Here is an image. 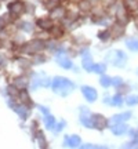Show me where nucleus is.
Returning a JSON list of instances; mask_svg holds the SVG:
<instances>
[{
  "label": "nucleus",
  "mask_w": 138,
  "mask_h": 149,
  "mask_svg": "<svg viewBox=\"0 0 138 149\" xmlns=\"http://www.w3.org/2000/svg\"><path fill=\"white\" fill-rule=\"evenodd\" d=\"M75 88L73 83L65 77H55L53 80V90L55 94L61 97H66L69 93H72Z\"/></svg>",
  "instance_id": "f257e3e1"
},
{
  "label": "nucleus",
  "mask_w": 138,
  "mask_h": 149,
  "mask_svg": "<svg viewBox=\"0 0 138 149\" xmlns=\"http://www.w3.org/2000/svg\"><path fill=\"white\" fill-rule=\"evenodd\" d=\"M106 59L111 61L115 66L123 68L124 64H126V61H127V57H126V54L123 53V51H120V50H115V51H111V53L106 55Z\"/></svg>",
  "instance_id": "f03ea898"
},
{
  "label": "nucleus",
  "mask_w": 138,
  "mask_h": 149,
  "mask_svg": "<svg viewBox=\"0 0 138 149\" xmlns=\"http://www.w3.org/2000/svg\"><path fill=\"white\" fill-rule=\"evenodd\" d=\"M43 48H44V43L42 40H32V42H29L25 46L24 51L26 54H35V53H39Z\"/></svg>",
  "instance_id": "7ed1b4c3"
},
{
  "label": "nucleus",
  "mask_w": 138,
  "mask_h": 149,
  "mask_svg": "<svg viewBox=\"0 0 138 149\" xmlns=\"http://www.w3.org/2000/svg\"><path fill=\"white\" fill-rule=\"evenodd\" d=\"M91 123H93V127L97 130H102L106 126V119L102 115H91Z\"/></svg>",
  "instance_id": "20e7f679"
},
{
  "label": "nucleus",
  "mask_w": 138,
  "mask_h": 149,
  "mask_svg": "<svg viewBox=\"0 0 138 149\" xmlns=\"http://www.w3.org/2000/svg\"><path fill=\"white\" fill-rule=\"evenodd\" d=\"M82 93H83L84 98L89 102H94L97 100V97H98L95 88H93V87H90V86H84V87H82Z\"/></svg>",
  "instance_id": "39448f33"
},
{
  "label": "nucleus",
  "mask_w": 138,
  "mask_h": 149,
  "mask_svg": "<svg viewBox=\"0 0 138 149\" xmlns=\"http://www.w3.org/2000/svg\"><path fill=\"white\" fill-rule=\"evenodd\" d=\"M8 8H10V13L13 15L18 17L24 13V8H25V7H24V4H22L21 1H15V3H11V4L8 6Z\"/></svg>",
  "instance_id": "423d86ee"
},
{
  "label": "nucleus",
  "mask_w": 138,
  "mask_h": 149,
  "mask_svg": "<svg viewBox=\"0 0 138 149\" xmlns=\"http://www.w3.org/2000/svg\"><path fill=\"white\" fill-rule=\"evenodd\" d=\"M82 139H80L79 135H66L65 137V146H79Z\"/></svg>",
  "instance_id": "0eeeda50"
},
{
  "label": "nucleus",
  "mask_w": 138,
  "mask_h": 149,
  "mask_svg": "<svg viewBox=\"0 0 138 149\" xmlns=\"http://www.w3.org/2000/svg\"><path fill=\"white\" fill-rule=\"evenodd\" d=\"M131 117V112H124V113H119L111 119V124H117V123H122L124 120H128Z\"/></svg>",
  "instance_id": "6e6552de"
},
{
  "label": "nucleus",
  "mask_w": 138,
  "mask_h": 149,
  "mask_svg": "<svg viewBox=\"0 0 138 149\" xmlns=\"http://www.w3.org/2000/svg\"><path fill=\"white\" fill-rule=\"evenodd\" d=\"M93 59H91V57L89 55V53L87 51H84L83 53V68H84L86 70H89V72H91V68H93Z\"/></svg>",
  "instance_id": "1a4fd4ad"
},
{
  "label": "nucleus",
  "mask_w": 138,
  "mask_h": 149,
  "mask_svg": "<svg viewBox=\"0 0 138 149\" xmlns=\"http://www.w3.org/2000/svg\"><path fill=\"white\" fill-rule=\"evenodd\" d=\"M57 62H58L62 68H65V69L72 68V61H70V59H68L65 55H57Z\"/></svg>",
  "instance_id": "9d476101"
},
{
  "label": "nucleus",
  "mask_w": 138,
  "mask_h": 149,
  "mask_svg": "<svg viewBox=\"0 0 138 149\" xmlns=\"http://www.w3.org/2000/svg\"><path fill=\"white\" fill-rule=\"evenodd\" d=\"M13 109H14V111L20 115V117H21V119H26V117L29 116V113H31V112H29V109H28L26 107H24V105H20V107H13Z\"/></svg>",
  "instance_id": "9b49d317"
},
{
  "label": "nucleus",
  "mask_w": 138,
  "mask_h": 149,
  "mask_svg": "<svg viewBox=\"0 0 138 149\" xmlns=\"http://www.w3.org/2000/svg\"><path fill=\"white\" fill-rule=\"evenodd\" d=\"M116 19L119 24H122V25H124V24H127V14H126V10L124 8H119L116 13Z\"/></svg>",
  "instance_id": "f8f14e48"
},
{
  "label": "nucleus",
  "mask_w": 138,
  "mask_h": 149,
  "mask_svg": "<svg viewBox=\"0 0 138 149\" xmlns=\"http://www.w3.org/2000/svg\"><path fill=\"white\" fill-rule=\"evenodd\" d=\"M127 131V127L124 126V124H113L112 126V133L113 134H116V135H122V134H124Z\"/></svg>",
  "instance_id": "ddd939ff"
},
{
  "label": "nucleus",
  "mask_w": 138,
  "mask_h": 149,
  "mask_svg": "<svg viewBox=\"0 0 138 149\" xmlns=\"http://www.w3.org/2000/svg\"><path fill=\"white\" fill-rule=\"evenodd\" d=\"M126 46H127L131 51H138V39L135 37H128L126 40Z\"/></svg>",
  "instance_id": "4468645a"
},
{
  "label": "nucleus",
  "mask_w": 138,
  "mask_h": 149,
  "mask_svg": "<svg viewBox=\"0 0 138 149\" xmlns=\"http://www.w3.org/2000/svg\"><path fill=\"white\" fill-rule=\"evenodd\" d=\"M124 7L127 10H138V0H124Z\"/></svg>",
  "instance_id": "2eb2a0df"
},
{
  "label": "nucleus",
  "mask_w": 138,
  "mask_h": 149,
  "mask_svg": "<svg viewBox=\"0 0 138 149\" xmlns=\"http://www.w3.org/2000/svg\"><path fill=\"white\" fill-rule=\"evenodd\" d=\"M65 15V10L62 7H55L51 11V18H62Z\"/></svg>",
  "instance_id": "dca6fc26"
},
{
  "label": "nucleus",
  "mask_w": 138,
  "mask_h": 149,
  "mask_svg": "<svg viewBox=\"0 0 138 149\" xmlns=\"http://www.w3.org/2000/svg\"><path fill=\"white\" fill-rule=\"evenodd\" d=\"M37 25L42 28V29H51L53 28V22H51V19H39L37 21Z\"/></svg>",
  "instance_id": "f3484780"
},
{
  "label": "nucleus",
  "mask_w": 138,
  "mask_h": 149,
  "mask_svg": "<svg viewBox=\"0 0 138 149\" xmlns=\"http://www.w3.org/2000/svg\"><path fill=\"white\" fill-rule=\"evenodd\" d=\"M106 69V66L105 64H95V65H93V68H91V72H95V73H104Z\"/></svg>",
  "instance_id": "a211bd4d"
},
{
  "label": "nucleus",
  "mask_w": 138,
  "mask_h": 149,
  "mask_svg": "<svg viewBox=\"0 0 138 149\" xmlns=\"http://www.w3.org/2000/svg\"><path fill=\"white\" fill-rule=\"evenodd\" d=\"M44 123H46V126H47V128H53L54 124H55V119H54L51 115H46V117H44Z\"/></svg>",
  "instance_id": "6ab92c4d"
},
{
  "label": "nucleus",
  "mask_w": 138,
  "mask_h": 149,
  "mask_svg": "<svg viewBox=\"0 0 138 149\" xmlns=\"http://www.w3.org/2000/svg\"><path fill=\"white\" fill-rule=\"evenodd\" d=\"M122 35H123V25L117 22L116 25L113 26V36H115V37H119V36H122Z\"/></svg>",
  "instance_id": "aec40b11"
},
{
  "label": "nucleus",
  "mask_w": 138,
  "mask_h": 149,
  "mask_svg": "<svg viewBox=\"0 0 138 149\" xmlns=\"http://www.w3.org/2000/svg\"><path fill=\"white\" fill-rule=\"evenodd\" d=\"M36 141L39 142V146H40V148H46V146H47V144L44 142V141H46V139H44V135H43V134L40 133V131L37 133V138H36Z\"/></svg>",
  "instance_id": "412c9836"
},
{
  "label": "nucleus",
  "mask_w": 138,
  "mask_h": 149,
  "mask_svg": "<svg viewBox=\"0 0 138 149\" xmlns=\"http://www.w3.org/2000/svg\"><path fill=\"white\" fill-rule=\"evenodd\" d=\"M100 83L102 84V87H109L112 84V79L108 77V76H102L101 79H100Z\"/></svg>",
  "instance_id": "4be33fe9"
},
{
  "label": "nucleus",
  "mask_w": 138,
  "mask_h": 149,
  "mask_svg": "<svg viewBox=\"0 0 138 149\" xmlns=\"http://www.w3.org/2000/svg\"><path fill=\"white\" fill-rule=\"evenodd\" d=\"M126 104L130 105V107H133V105H137L138 104V97L137 95H130L127 97V100H126Z\"/></svg>",
  "instance_id": "5701e85b"
},
{
  "label": "nucleus",
  "mask_w": 138,
  "mask_h": 149,
  "mask_svg": "<svg viewBox=\"0 0 138 149\" xmlns=\"http://www.w3.org/2000/svg\"><path fill=\"white\" fill-rule=\"evenodd\" d=\"M58 3H59V0H47L46 1V7L50 8V10H53L55 7H58Z\"/></svg>",
  "instance_id": "b1692460"
},
{
  "label": "nucleus",
  "mask_w": 138,
  "mask_h": 149,
  "mask_svg": "<svg viewBox=\"0 0 138 149\" xmlns=\"http://www.w3.org/2000/svg\"><path fill=\"white\" fill-rule=\"evenodd\" d=\"M20 100H21L22 102H25V104H29V102H31V98H29V95H28V93L26 91H24V90L20 93Z\"/></svg>",
  "instance_id": "393cba45"
},
{
  "label": "nucleus",
  "mask_w": 138,
  "mask_h": 149,
  "mask_svg": "<svg viewBox=\"0 0 138 149\" xmlns=\"http://www.w3.org/2000/svg\"><path fill=\"white\" fill-rule=\"evenodd\" d=\"M14 84L17 87H25L26 86V80H25V77H18V79L14 80Z\"/></svg>",
  "instance_id": "a878e982"
},
{
  "label": "nucleus",
  "mask_w": 138,
  "mask_h": 149,
  "mask_svg": "<svg viewBox=\"0 0 138 149\" xmlns=\"http://www.w3.org/2000/svg\"><path fill=\"white\" fill-rule=\"evenodd\" d=\"M80 8H82V10H84V11H87V10H90L91 8V4L87 1V0H82V1H80Z\"/></svg>",
  "instance_id": "bb28decb"
},
{
  "label": "nucleus",
  "mask_w": 138,
  "mask_h": 149,
  "mask_svg": "<svg viewBox=\"0 0 138 149\" xmlns=\"http://www.w3.org/2000/svg\"><path fill=\"white\" fill-rule=\"evenodd\" d=\"M122 102H123V100H122V97L120 95H115L113 98H112V104H113V105L120 107V105H122Z\"/></svg>",
  "instance_id": "cd10ccee"
},
{
  "label": "nucleus",
  "mask_w": 138,
  "mask_h": 149,
  "mask_svg": "<svg viewBox=\"0 0 138 149\" xmlns=\"http://www.w3.org/2000/svg\"><path fill=\"white\" fill-rule=\"evenodd\" d=\"M112 84L115 86V87H120V86H123V80L120 77H113L112 79Z\"/></svg>",
  "instance_id": "c85d7f7f"
},
{
  "label": "nucleus",
  "mask_w": 138,
  "mask_h": 149,
  "mask_svg": "<svg viewBox=\"0 0 138 149\" xmlns=\"http://www.w3.org/2000/svg\"><path fill=\"white\" fill-rule=\"evenodd\" d=\"M109 35H111V32H109V31H104V32H100L98 37H100L101 40H106V39L109 37Z\"/></svg>",
  "instance_id": "c756f323"
},
{
  "label": "nucleus",
  "mask_w": 138,
  "mask_h": 149,
  "mask_svg": "<svg viewBox=\"0 0 138 149\" xmlns=\"http://www.w3.org/2000/svg\"><path fill=\"white\" fill-rule=\"evenodd\" d=\"M21 28L22 29H26V32H32V29H33L32 24H29V22H24L21 25Z\"/></svg>",
  "instance_id": "7c9ffc66"
},
{
  "label": "nucleus",
  "mask_w": 138,
  "mask_h": 149,
  "mask_svg": "<svg viewBox=\"0 0 138 149\" xmlns=\"http://www.w3.org/2000/svg\"><path fill=\"white\" fill-rule=\"evenodd\" d=\"M116 0H102V4L104 6H112Z\"/></svg>",
  "instance_id": "2f4dec72"
},
{
  "label": "nucleus",
  "mask_w": 138,
  "mask_h": 149,
  "mask_svg": "<svg viewBox=\"0 0 138 149\" xmlns=\"http://www.w3.org/2000/svg\"><path fill=\"white\" fill-rule=\"evenodd\" d=\"M64 127H65V122H61L58 126H57V131H61V128H64Z\"/></svg>",
  "instance_id": "473e14b6"
},
{
  "label": "nucleus",
  "mask_w": 138,
  "mask_h": 149,
  "mask_svg": "<svg viewBox=\"0 0 138 149\" xmlns=\"http://www.w3.org/2000/svg\"><path fill=\"white\" fill-rule=\"evenodd\" d=\"M37 108H39V109H40V111H42L43 113H46V115H47V113H48V111H47V109H46V108H44V107H40V105H39V107H37Z\"/></svg>",
  "instance_id": "72a5a7b5"
},
{
  "label": "nucleus",
  "mask_w": 138,
  "mask_h": 149,
  "mask_svg": "<svg viewBox=\"0 0 138 149\" xmlns=\"http://www.w3.org/2000/svg\"><path fill=\"white\" fill-rule=\"evenodd\" d=\"M135 25H137V26H138V19H137V22H135Z\"/></svg>",
  "instance_id": "f704fd0d"
}]
</instances>
